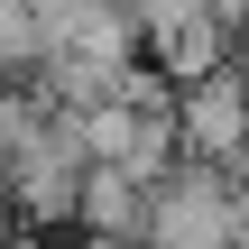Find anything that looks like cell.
<instances>
[{"mask_svg": "<svg viewBox=\"0 0 249 249\" xmlns=\"http://www.w3.org/2000/svg\"><path fill=\"white\" fill-rule=\"evenodd\" d=\"M0 166H9V213L28 222V231H65L74 222V194H83V129H74V111H46L18 148H0Z\"/></svg>", "mask_w": 249, "mask_h": 249, "instance_id": "1", "label": "cell"}, {"mask_svg": "<svg viewBox=\"0 0 249 249\" xmlns=\"http://www.w3.org/2000/svg\"><path fill=\"white\" fill-rule=\"evenodd\" d=\"M74 231H83V240L129 249L139 231H148V185H139L129 166H83V194H74Z\"/></svg>", "mask_w": 249, "mask_h": 249, "instance_id": "4", "label": "cell"}, {"mask_svg": "<svg viewBox=\"0 0 249 249\" xmlns=\"http://www.w3.org/2000/svg\"><path fill=\"white\" fill-rule=\"evenodd\" d=\"M139 249H240V213H231V166L185 157L176 176L148 185V231Z\"/></svg>", "mask_w": 249, "mask_h": 249, "instance_id": "2", "label": "cell"}, {"mask_svg": "<svg viewBox=\"0 0 249 249\" xmlns=\"http://www.w3.org/2000/svg\"><path fill=\"white\" fill-rule=\"evenodd\" d=\"M176 139L203 166H231V176L249 166V74L240 65H213V74L176 83Z\"/></svg>", "mask_w": 249, "mask_h": 249, "instance_id": "3", "label": "cell"}, {"mask_svg": "<svg viewBox=\"0 0 249 249\" xmlns=\"http://www.w3.org/2000/svg\"><path fill=\"white\" fill-rule=\"evenodd\" d=\"M231 213H240V249H249V166H240V185H231Z\"/></svg>", "mask_w": 249, "mask_h": 249, "instance_id": "5", "label": "cell"}, {"mask_svg": "<svg viewBox=\"0 0 249 249\" xmlns=\"http://www.w3.org/2000/svg\"><path fill=\"white\" fill-rule=\"evenodd\" d=\"M129 249H139V240H129Z\"/></svg>", "mask_w": 249, "mask_h": 249, "instance_id": "6", "label": "cell"}]
</instances>
